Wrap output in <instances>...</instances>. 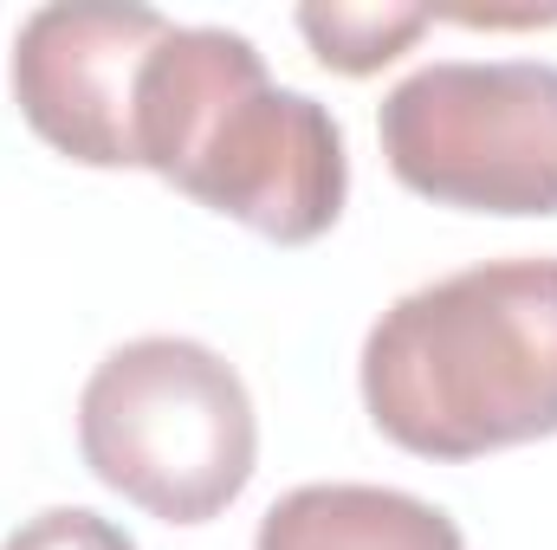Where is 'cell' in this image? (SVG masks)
Returning a JSON list of instances; mask_svg holds the SVG:
<instances>
[{"mask_svg": "<svg viewBox=\"0 0 557 550\" xmlns=\"http://www.w3.org/2000/svg\"><path fill=\"white\" fill-rule=\"evenodd\" d=\"M0 550H137V538L104 518V512H85V505H52L39 518H26L20 532H7Z\"/></svg>", "mask_w": 557, "mask_h": 550, "instance_id": "ba28073f", "label": "cell"}, {"mask_svg": "<svg viewBox=\"0 0 557 550\" xmlns=\"http://www.w3.org/2000/svg\"><path fill=\"white\" fill-rule=\"evenodd\" d=\"M137 168L273 247L324 240L350 195L337 117L273 85L247 33L175 20L137 78Z\"/></svg>", "mask_w": 557, "mask_h": 550, "instance_id": "7a4b0ae2", "label": "cell"}, {"mask_svg": "<svg viewBox=\"0 0 557 550\" xmlns=\"http://www.w3.org/2000/svg\"><path fill=\"white\" fill-rule=\"evenodd\" d=\"M78 453L98 486L162 525L221 518L260 460V414L240 370L195 337L117 343L78 396Z\"/></svg>", "mask_w": 557, "mask_h": 550, "instance_id": "3957f363", "label": "cell"}, {"mask_svg": "<svg viewBox=\"0 0 557 550\" xmlns=\"http://www.w3.org/2000/svg\"><path fill=\"white\" fill-rule=\"evenodd\" d=\"M253 550H467L460 525L396 486H292L267 505Z\"/></svg>", "mask_w": 557, "mask_h": 550, "instance_id": "8992f818", "label": "cell"}, {"mask_svg": "<svg viewBox=\"0 0 557 550\" xmlns=\"http://www.w3.org/2000/svg\"><path fill=\"white\" fill-rule=\"evenodd\" d=\"M162 33L156 7H33L13 33V104L33 137L85 168H137V78Z\"/></svg>", "mask_w": 557, "mask_h": 550, "instance_id": "5b68a950", "label": "cell"}, {"mask_svg": "<svg viewBox=\"0 0 557 550\" xmlns=\"http://www.w3.org/2000/svg\"><path fill=\"white\" fill-rule=\"evenodd\" d=\"M376 137L389 175L460 214H557V65L545 59H434L409 72Z\"/></svg>", "mask_w": 557, "mask_h": 550, "instance_id": "277c9868", "label": "cell"}, {"mask_svg": "<svg viewBox=\"0 0 557 550\" xmlns=\"http://www.w3.org/2000/svg\"><path fill=\"white\" fill-rule=\"evenodd\" d=\"M428 26H434L428 7H396V0H383V7H337V0L331 7H298V33L311 39L318 65H331L344 78L383 72L389 59H403L416 46Z\"/></svg>", "mask_w": 557, "mask_h": 550, "instance_id": "52a82bcc", "label": "cell"}, {"mask_svg": "<svg viewBox=\"0 0 557 550\" xmlns=\"http://www.w3.org/2000/svg\"><path fill=\"white\" fill-rule=\"evenodd\" d=\"M363 409L416 460L557 434V260H486L403 291L363 337Z\"/></svg>", "mask_w": 557, "mask_h": 550, "instance_id": "6da1fadb", "label": "cell"}]
</instances>
